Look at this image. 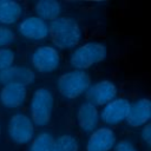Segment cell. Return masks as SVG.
I'll return each instance as SVG.
<instances>
[{"label": "cell", "mask_w": 151, "mask_h": 151, "mask_svg": "<svg viewBox=\"0 0 151 151\" xmlns=\"http://www.w3.org/2000/svg\"><path fill=\"white\" fill-rule=\"evenodd\" d=\"M48 37L57 50H72L80 44L83 31L74 18L59 17L48 24Z\"/></svg>", "instance_id": "1"}, {"label": "cell", "mask_w": 151, "mask_h": 151, "mask_svg": "<svg viewBox=\"0 0 151 151\" xmlns=\"http://www.w3.org/2000/svg\"><path fill=\"white\" fill-rule=\"evenodd\" d=\"M107 48L103 42L87 41L78 45L70 55V64L74 70L85 71L105 60Z\"/></svg>", "instance_id": "2"}, {"label": "cell", "mask_w": 151, "mask_h": 151, "mask_svg": "<svg viewBox=\"0 0 151 151\" xmlns=\"http://www.w3.org/2000/svg\"><path fill=\"white\" fill-rule=\"evenodd\" d=\"M54 96L47 87L37 88L29 101V118L34 126H46L52 118Z\"/></svg>", "instance_id": "3"}, {"label": "cell", "mask_w": 151, "mask_h": 151, "mask_svg": "<svg viewBox=\"0 0 151 151\" xmlns=\"http://www.w3.org/2000/svg\"><path fill=\"white\" fill-rule=\"evenodd\" d=\"M91 86V78L86 71L72 70L61 73L57 79L58 92L65 99L73 100L84 94Z\"/></svg>", "instance_id": "4"}, {"label": "cell", "mask_w": 151, "mask_h": 151, "mask_svg": "<svg viewBox=\"0 0 151 151\" xmlns=\"http://www.w3.org/2000/svg\"><path fill=\"white\" fill-rule=\"evenodd\" d=\"M7 133L15 144H28L34 137V124L32 123L28 114L24 112H17L8 119Z\"/></svg>", "instance_id": "5"}, {"label": "cell", "mask_w": 151, "mask_h": 151, "mask_svg": "<svg viewBox=\"0 0 151 151\" xmlns=\"http://www.w3.org/2000/svg\"><path fill=\"white\" fill-rule=\"evenodd\" d=\"M60 53L52 45H40L31 54L32 67L40 73H51L60 65Z\"/></svg>", "instance_id": "6"}, {"label": "cell", "mask_w": 151, "mask_h": 151, "mask_svg": "<svg viewBox=\"0 0 151 151\" xmlns=\"http://www.w3.org/2000/svg\"><path fill=\"white\" fill-rule=\"evenodd\" d=\"M131 106V101L124 97H117L99 111V119L110 126H116L126 120Z\"/></svg>", "instance_id": "7"}, {"label": "cell", "mask_w": 151, "mask_h": 151, "mask_svg": "<svg viewBox=\"0 0 151 151\" xmlns=\"http://www.w3.org/2000/svg\"><path fill=\"white\" fill-rule=\"evenodd\" d=\"M85 93H86L87 103H91L98 107V106H104L114 98H117L118 88L113 81L104 79L91 85Z\"/></svg>", "instance_id": "8"}, {"label": "cell", "mask_w": 151, "mask_h": 151, "mask_svg": "<svg viewBox=\"0 0 151 151\" xmlns=\"http://www.w3.org/2000/svg\"><path fill=\"white\" fill-rule=\"evenodd\" d=\"M18 32L27 40L41 41L48 37V24L37 15H29L19 21Z\"/></svg>", "instance_id": "9"}, {"label": "cell", "mask_w": 151, "mask_h": 151, "mask_svg": "<svg viewBox=\"0 0 151 151\" xmlns=\"http://www.w3.org/2000/svg\"><path fill=\"white\" fill-rule=\"evenodd\" d=\"M117 143L114 131L109 126L97 127L90 133L85 150L86 151H111Z\"/></svg>", "instance_id": "10"}, {"label": "cell", "mask_w": 151, "mask_h": 151, "mask_svg": "<svg viewBox=\"0 0 151 151\" xmlns=\"http://www.w3.org/2000/svg\"><path fill=\"white\" fill-rule=\"evenodd\" d=\"M35 80V73L31 67L24 65H13L0 72V84H19L22 86L31 85Z\"/></svg>", "instance_id": "11"}, {"label": "cell", "mask_w": 151, "mask_h": 151, "mask_svg": "<svg viewBox=\"0 0 151 151\" xmlns=\"http://www.w3.org/2000/svg\"><path fill=\"white\" fill-rule=\"evenodd\" d=\"M27 99V87L19 84H6L0 90V104L6 109H19Z\"/></svg>", "instance_id": "12"}, {"label": "cell", "mask_w": 151, "mask_h": 151, "mask_svg": "<svg viewBox=\"0 0 151 151\" xmlns=\"http://www.w3.org/2000/svg\"><path fill=\"white\" fill-rule=\"evenodd\" d=\"M151 118V101L149 98H139L134 103H131L129 114L126 117V124L130 127H143L149 123Z\"/></svg>", "instance_id": "13"}, {"label": "cell", "mask_w": 151, "mask_h": 151, "mask_svg": "<svg viewBox=\"0 0 151 151\" xmlns=\"http://www.w3.org/2000/svg\"><path fill=\"white\" fill-rule=\"evenodd\" d=\"M99 110L91 103L81 104L77 110V123L81 131L91 133L99 125Z\"/></svg>", "instance_id": "14"}, {"label": "cell", "mask_w": 151, "mask_h": 151, "mask_svg": "<svg viewBox=\"0 0 151 151\" xmlns=\"http://www.w3.org/2000/svg\"><path fill=\"white\" fill-rule=\"evenodd\" d=\"M22 17V6L18 1L0 0V25L9 26Z\"/></svg>", "instance_id": "15"}, {"label": "cell", "mask_w": 151, "mask_h": 151, "mask_svg": "<svg viewBox=\"0 0 151 151\" xmlns=\"http://www.w3.org/2000/svg\"><path fill=\"white\" fill-rule=\"evenodd\" d=\"M35 15L44 21H53L61 14V5L55 0H40L34 5Z\"/></svg>", "instance_id": "16"}, {"label": "cell", "mask_w": 151, "mask_h": 151, "mask_svg": "<svg viewBox=\"0 0 151 151\" xmlns=\"http://www.w3.org/2000/svg\"><path fill=\"white\" fill-rule=\"evenodd\" d=\"M28 151H54V137L47 131L38 133L29 142Z\"/></svg>", "instance_id": "17"}, {"label": "cell", "mask_w": 151, "mask_h": 151, "mask_svg": "<svg viewBox=\"0 0 151 151\" xmlns=\"http://www.w3.org/2000/svg\"><path fill=\"white\" fill-rule=\"evenodd\" d=\"M54 151H79V142L72 134H61L54 138Z\"/></svg>", "instance_id": "18"}, {"label": "cell", "mask_w": 151, "mask_h": 151, "mask_svg": "<svg viewBox=\"0 0 151 151\" xmlns=\"http://www.w3.org/2000/svg\"><path fill=\"white\" fill-rule=\"evenodd\" d=\"M15 60V53L11 47L0 48V72L13 66Z\"/></svg>", "instance_id": "19"}, {"label": "cell", "mask_w": 151, "mask_h": 151, "mask_svg": "<svg viewBox=\"0 0 151 151\" xmlns=\"http://www.w3.org/2000/svg\"><path fill=\"white\" fill-rule=\"evenodd\" d=\"M15 33L12 28L8 26L0 25V48L1 47H8L15 41Z\"/></svg>", "instance_id": "20"}, {"label": "cell", "mask_w": 151, "mask_h": 151, "mask_svg": "<svg viewBox=\"0 0 151 151\" xmlns=\"http://www.w3.org/2000/svg\"><path fill=\"white\" fill-rule=\"evenodd\" d=\"M113 151H138V149L131 140L122 139V140H117Z\"/></svg>", "instance_id": "21"}, {"label": "cell", "mask_w": 151, "mask_h": 151, "mask_svg": "<svg viewBox=\"0 0 151 151\" xmlns=\"http://www.w3.org/2000/svg\"><path fill=\"white\" fill-rule=\"evenodd\" d=\"M140 138H142V140H143L147 146L151 145V125H150V123L145 124V125L142 127Z\"/></svg>", "instance_id": "22"}, {"label": "cell", "mask_w": 151, "mask_h": 151, "mask_svg": "<svg viewBox=\"0 0 151 151\" xmlns=\"http://www.w3.org/2000/svg\"><path fill=\"white\" fill-rule=\"evenodd\" d=\"M0 134H1V126H0Z\"/></svg>", "instance_id": "23"}]
</instances>
